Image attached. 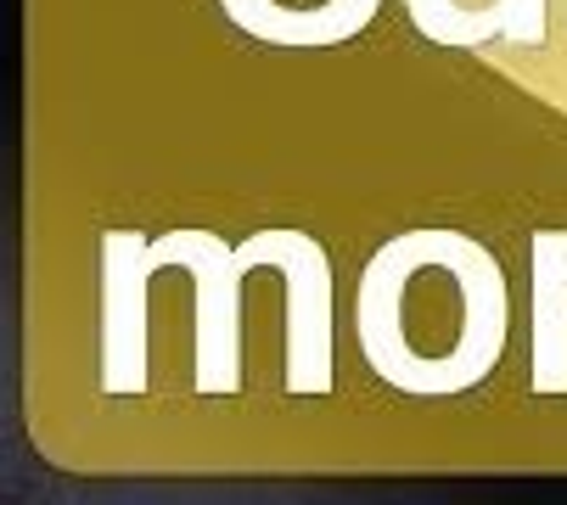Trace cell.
I'll list each match as a JSON object with an SVG mask.
<instances>
[{"label": "cell", "instance_id": "1", "mask_svg": "<svg viewBox=\"0 0 567 505\" xmlns=\"http://www.w3.org/2000/svg\"><path fill=\"white\" fill-rule=\"evenodd\" d=\"M354 331L377 382L416 399H450L489 382L501 365L512 292L477 236L404 230L360 270Z\"/></svg>", "mask_w": 567, "mask_h": 505}, {"label": "cell", "instance_id": "2", "mask_svg": "<svg viewBox=\"0 0 567 505\" xmlns=\"http://www.w3.org/2000/svg\"><path fill=\"white\" fill-rule=\"evenodd\" d=\"M236 265H241V276L276 270L287 281V371H281L287 393H298V399L332 393L338 343H332V259H327V247L303 230L270 225L236 247Z\"/></svg>", "mask_w": 567, "mask_h": 505}, {"label": "cell", "instance_id": "3", "mask_svg": "<svg viewBox=\"0 0 567 505\" xmlns=\"http://www.w3.org/2000/svg\"><path fill=\"white\" fill-rule=\"evenodd\" d=\"M157 270H186L197 287V365L192 388L225 399L241 388V265L236 247L214 230H169L152 236Z\"/></svg>", "mask_w": 567, "mask_h": 505}, {"label": "cell", "instance_id": "4", "mask_svg": "<svg viewBox=\"0 0 567 505\" xmlns=\"http://www.w3.org/2000/svg\"><path fill=\"white\" fill-rule=\"evenodd\" d=\"M152 236L141 230H107L102 236V388L118 399L146 393L152 382V349H146V281Z\"/></svg>", "mask_w": 567, "mask_h": 505}, {"label": "cell", "instance_id": "5", "mask_svg": "<svg viewBox=\"0 0 567 505\" xmlns=\"http://www.w3.org/2000/svg\"><path fill=\"white\" fill-rule=\"evenodd\" d=\"M534 265V320H528V388L539 399L567 393V230H539Z\"/></svg>", "mask_w": 567, "mask_h": 505}, {"label": "cell", "instance_id": "6", "mask_svg": "<svg viewBox=\"0 0 567 505\" xmlns=\"http://www.w3.org/2000/svg\"><path fill=\"white\" fill-rule=\"evenodd\" d=\"M382 0H320V7L287 12L281 0H219V12L265 45H292V51H315V45H343L354 40Z\"/></svg>", "mask_w": 567, "mask_h": 505}, {"label": "cell", "instance_id": "7", "mask_svg": "<svg viewBox=\"0 0 567 505\" xmlns=\"http://www.w3.org/2000/svg\"><path fill=\"white\" fill-rule=\"evenodd\" d=\"M416 18V29L433 45H455V51H477L501 40V18L489 7H466V0H404Z\"/></svg>", "mask_w": 567, "mask_h": 505}, {"label": "cell", "instance_id": "8", "mask_svg": "<svg viewBox=\"0 0 567 505\" xmlns=\"http://www.w3.org/2000/svg\"><path fill=\"white\" fill-rule=\"evenodd\" d=\"M501 18V40L512 45H539L545 40V0H489Z\"/></svg>", "mask_w": 567, "mask_h": 505}]
</instances>
